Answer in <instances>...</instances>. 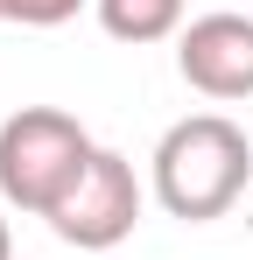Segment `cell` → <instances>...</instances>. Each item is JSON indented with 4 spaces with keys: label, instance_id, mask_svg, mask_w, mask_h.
<instances>
[{
    "label": "cell",
    "instance_id": "1",
    "mask_svg": "<svg viewBox=\"0 0 253 260\" xmlns=\"http://www.w3.org/2000/svg\"><path fill=\"white\" fill-rule=\"evenodd\" d=\"M155 204L183 225H211L225 218L253 183V141L232 127L225 113H190L155 141Z\"/></svg>",
    "mask_w": 253,
    "mask_h": 260
},
{
    "label": "cell",
    "instance_id": "8",
    "mask_svg": "<svg viewBox=\"0 0 253 260\" xmlns=\"http://www.w3.org/2000/svg\"><path fill=\"white\" fill-rule=\"evenodd\" d=\"M0 21H7V0H0Z\"/></svg>",
    "mask_w": 253,
    "mask_h": 260
},
{
    "label": "cell",
    "instance_id": "4",
    "mask_svg": "<svg viewBox=\"0 0 253 260\" xmlns=\"http://www.w3.org/2000/svg\"><path fill=\"white\" fill-rule=\"evenodd\" d=\"M176 71L204 99H253V21L246 14H197L176 36Z\"/></svg>",
    "mask_w": 253,
    "mask_h": 260
},
{
    "label": "cell",
    "instance_id": "7",
    "mask_svg": "<svg viewBox=\"0 0 253 260\" xmlns=\"http://www.w3.org/2000/svg\"><path fill=\"white\" fill-rule=\"evenodd\" d=\"M0 260H14V232H7V218H0Z\"/></svg>",
    "mask_w": 253,
    "mask_h": 260
},
{
    "label": "cell",
    "instance_id": "2",
    "mask_svg": "<svg viewBox=\"0 0 253 260\" xmlns=\"http://www.w3.org/2000/svg\"><path fill=\"white\" fill-rule=\"evenodd\" d=\"M99 141L78 127V113L64 106H21L14 120H0V197L28 218H49L78 176L91 169Z\"/></svg>",
    "mask_w": 253,
    "mask_h": 260
},
{
    "label": "cell",
    "instance_id": "3",
    "mask_svg": "<svg viewBox=\"0 0 253 260\" xmlns=\"http://www.w3.org/2000/svg\"><path fill=\"white\" fill-rule=\"evenodd\" d=\"M141 204H148V190H141L134 162L120 148H99L91 169L78 176V190L49 211V232L64 246H78V253H113L126 232L141 225Z\"/></svg>",
    "mask_w": 253,
    "mask_h": 260
},
{
    "label": "cell",
    "instance_id": "5",
    "mask_svg": "<svg viewBox=\"0 0 253 260\" xmlns=\"http://www.w3.org/2000/svg\"><path fill=\"white\" fill-rule=\"evenodd\" d=\"M99 7V28L113 43H169L183 36V0H91Z\"/></svg>",
    "mask_w": 253,
    "mask_h": 260
},
{
    "label": "cell",
    "instance_id": "6",
    "mask_svg": "<svg viewBox=\"0 0 253 260\" xmlns=\"http://www.w3.org/2000/svg\"><path fill=\"white\" fill-rule=\"evenodd\" d=\"M84 0H7V21H21V28H56V21H71Z\"/></svg>",
    "mask_w": 253,
    "mask_h": 260
}]
</instances>
